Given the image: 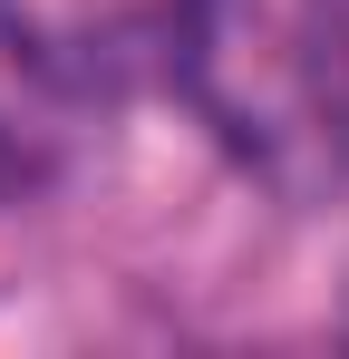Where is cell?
<instances>
[{"label": "cell", "mask_w": 349, "mask_h": 359, "mask_svg": "<svg viewBox=\"0 0 349 359\" xmlns=\"http://www.w3.org/2000/svg\"><path fill=\"white\" fill-rule=\"evenodd\" d=\"M214 29V0H0V49L20 78L78 107L156 97L194 68Z\"/></svg>", "instance_id": "1"}]
</instances>
